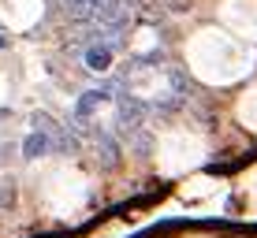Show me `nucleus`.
<instances>
[{"label": "nucleus", "instance_id": "obj_1", "mask_svg": "<svg viewBox=\"0 0 257 238\" xmlns=\"http://www.w3.org/2000/svg\"><path fill=\"white\" fill-rule=\"evenodd\" d=\"M30 123H34V130H41V134L49 138L52 153H75V149H78V138L71 134V130H67L60 119H52L49 112H34Z\"/></svg>", "mask_w": 257, "mask_h": 238}, {"label": "nucleus", "instance_id": "obj_2", "mask_svg": "<svg viewBox=\"0 0 257 238\" xmlns=\"http://www.w3.org/2000/svg\"><path fill=\"white\" fill-rule=\"evenodd\" d=\"M90 134H93V142H97V156H101V164H116L119 160V142L112 138V130L93 127Z\"/></svg>", "mask_w": 257, "mask_h": 238}, {"label": "nucleus", "instance_id": "obj_3", "mask_svg": "<svg viewBox=\"0 0 257 238\" xmlns=\"http://www.w3.org/2000/svg\"><path fill=\"white\" fill-rule=\"evenodd\" d=\"M82 64L90 67V71H108V67H112V49L104 45V41L86 45V49H82Z\"/></svg>", "mask_w": 257, "mask_h": 238}, {"label": "nucleus", "instance_id": "obj_4", "mask_svg": "<svg viewBox=\"0 0 257 238\" xmlns=\"http://www.w3.org/2000/svg\"><path fill=\"white\" fill-rule=\"evenodd\" d=\"M45 153H52L49 138L41 134V130H30V134L23 138V160H38V156H45Z\"/></svg>", "mask_w": 257, "mask_h": 238}, {"label": "nucleus", "instance_id": "obj_5", "mask_svg": "<svg viewBox=\"0 0 257 238\" xmlns=\"http://www.w3.org/2000/svg\"><path fill=\"white\" fill-rule=\"evenodd\" d=\"M64 12H67L71 23L93 26V0H64Z\"/></svg>", "mask_w": 257, "mask_h": 238}, {"label": "nucleus", "instance_id": "obj_6", "mask_svg": "<svg viewBox=\"0 0 257 238\" xmlns=\"http://www.w3.org/2000/svg\"><path fill=\"white\" fill-rule=\"evenodd\" d=\"M12 201H15V182H4V186H0V205L12 208Z\"/></svg>", "mask_w": 257, "mask_h": 238}, {"label": "nucleus", "instance_id": "obj_7", "mask_svg": "<svg viewBox=\"0 0 257 238\" xmlns=\"http://www.w3.org/2000/svg\"><path fill=\"white\" fill-rule=\"evenodd\" d=\"M168 8H175V12H187L190 4H187V0H168Z\"/></svg>", "mask_w": 257, "mask_h": 238}, {"label": "nucleus", "instance_id": "obj_8", "mask_svg": "<svg viewBox=\"0 0 257 238\" xmlns=\"http://www.w3.org/2000/svg\"><path fill=\"white\" fill-rule=\"evenodd\" d=\"M4 45H8V41H4V38H0V49H4Z\"/></svg>", "mask_w": 257, "mask_h": 238}]
</instances>
